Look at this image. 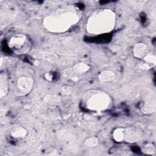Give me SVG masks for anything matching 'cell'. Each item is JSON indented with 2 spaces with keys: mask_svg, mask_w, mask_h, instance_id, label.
<instances>
[{
  "mask_svg": "<svg viewBox=\"0 0 156 156\" xmlns=\"http://www.w3.org/2000/svg\"><path fill=\"white\" fill-rule=\"evenodd\" d=\"M85 144L88 147H94L98 144V138L96 137H91L87 139Z\"/></svg>",
  "mask_w": 156,
  "mask_h": 156,
  "instance_id": "14",
  "label": "cell"
},
{
  "mask_svg": "<svg viewBox=\"0 0 156 156\" xmlns=\"http://www.w3.org/2000/svg\"><path fill=\"white\" fill-rule=\"evenodd\" d=\"M144 62L149 64L152 67L155 65L156 63V57L155 54L153 53H147L146 55L143 57Z\"/></svg>",
  "mask_w": 156,
  "mask_h": 156,
  "instance_id": "12",
  "label": "cell"
},
{
  "mask_svg": "<svg viewBox=\"0 0 156 156\" xmlns=\"http://www.w3.org/2000/svg\"><path fill=\"white\" fill-rule=\"evenodd\" d=\"M27 41V37L24 34H16L12 37L8 43L9 48L14 51H20Z\"/></svg>",
  "mask_w": 156,
  "mask_h": 156,
  "instance_id": "4",
  "label": "cell"
},
{
  "mask_svg": "<svg viewBox=\"0 0 156 156\" xmlns=\"http://www.w3.org/2000/svg\"><path fill=\"white\" fill-rule=\"evenodd\" d=\"M0 90H1V98H2L7 93V83L5 79H3L2 77H1V79Z\"/></svg>",
  "mask_w": 156,
  "mask_h": 156,
  "instance_id": "13",
  "label": "cell"
},
{
  "mask_svg": "<svg viewBox=\"0 0 156 156\" xmlns=\"http://www.w3.org/2000/svg\"><path fill=\"white\" fill-rule=\"evenodd\" d=\"M115 25V14L109 9L97 11L87 21V30L91 34H99L110 31Z\"/></svg>",
  "mask_w": 156,
  "mask_h": 156,
  "instance_id": "1",
  "label": "cell"
},
{
  "mask_svg": "<svg viewBox=\"0 0 156 156\" xmlns=\"http://www.w3.org/2000/svg\"><path fill=\"white\" fill-rule=\"evenodd\" d=\"M62 92L66 95H69L73 93V88L69 86H64L62 88Z\"/></svg>",
  "mask_w": 156,
  "mask_h": 156,
  "instance_id": "16",
  "label": "cell"
},
{
  "mask_svg": "<svg viewBox=\"0 0 156 156\" xmlns=\"http://www.w3.org/2000/svg\"><path fill=\"white\" fill-rule=\"evenodd\" d=\"M77 15L73 12H66L46 17L44 20L46 27L52 32H62L76 23Z\"/></svg>",
  "mask_w": 156,
  "mask_h": 156,
  "instance_id": "2",
  "label": "cell"
},
{
  "mask_svg": "<svg viewBox=\"0 0 156 156\" xmlns=\"http://www.w3.org/2000/svg\"><path fill=\"white\" fill-rule=\"evenodd\" d=\"M124 128H116L113 132V138L116 142H121L124 140Z\"/></svg>",
  "mask_w": 156,
  "mask_h": 156,
  "instance_id": "10",
  "label": "cell"
},
{
  "mask_svg": "<svg viewBox=\"0 0 156 156\" xmlns=\"http://www.w3.org/2000/svg\"><path fill=\"white\" fill-rule=\"evenodd\" d=\"M115 78V74L110 70H104L98 76L99 80L101 82H109L113 81Z\"/></svg>",
  "mask_w": 156,
  "mask_h": 156,
  "instance_id": "8",
  "label": "cell"
},
{
  "mask_svg": "<svg viewBox=\"0 0 156 156\" xmlns=\"http://www.w3.org/2000/svg\"><path fill=\"white\" fill-rule=\"evenodd\" d=\"M110 98L104 92H98L93 94L87 98L86 104L87 108L92 110L100 111L108 108L110 105Z\"/></svg>",
  "mask_w": 156,
  "mask_h": 156,
  "instance_id": "3",
  "label": "cell"
},
{
  "mask_svg": "<svg viewBox=\"0 0 156 156\" xmlns=\"http://www.w3.org/2000/svg\"><path fill=\"white\" fill-rule=\"evenodd\" d=\"M140 69H141L143 70H147V69H149L151 68H152V66L151 65H150L149 64L144 62V63H141L140 65Z\"/></svg>",
  "mask_w": 156,
  "mask_h": 156,
  "instance_id": "17",
  "label": "cell"
},
{
  "mask_svg": "<svg viewBox=\"0 0 156 156\" xmlns=\"http://www.w3.org/2000/svg\"><path fill=\"white\" fill-rule=\"evenodd\" d=\"M141 132L135 129L127 128L124 129V140L129 143L138 142L141 138Z\"/></svg>",
  "mask_w": 156,
  "mask_h": 156,
  "instance_id": "6",
  "label": "cell"
},
{
  "mask_svg": "<svg viewBox=\"0 0 156 156\" xmlns=\"http://www.w3.org/2000/svg\"><path fill=\"white\" fill-rule=\"evenodd\" d=\"M72 78H73L72 80H74V81H77V80H79L78 77H72Z\"/></svg>",
  "mask_w": 156,
  "mask_h": 156,
  "instance_id": "19",
  "label": "cell"
},
{
  "mask_svg": "<svg viewBox=\"0 0 156 156\" xmlns=\"http://www.w3.org/2000/svg\"><path fill=\"white\" fill-rule=\"evenodd\" d=\"M33 84V79L28 77L22 76L17 80L18 88L23 93H28L32 88Z\"/></svg>",
  "mask_w": 156,
  "mask_h": 156,
  "instance_id": "5",
  "label": "cell"
},
{
  "mask_svg": "<svg viewBox=\"0 0 156 156\" xmlns=\"http://www.w3.org/2000/svg\"><path fill=\"white\" fill-rule=\"evenodd\" d=\"M143 152L147 154H154L155 152V147L152 144H147L144 147Z\"/></svg>",
  "mask_w": 156,
  "mask_h": 156,
  "instance_id": "15",
  "label": "cell"
},
{
  "mask_svg": "<svg viewBox=\"0 0 156 156\" xmlns=\"http://www.w3.org/2000/svg\"><path fill=\"white\" fill-rule=\"evenodd\" d=\"M44 77L46 80H48L49 81H51L52 80V75L49 73H46L44 74Z\"/></svg>",
  "mask_w": 156,
  "mask_h": 156,
  "instance_id": "18",
  "label": "cell"
},
{
  "mask_svg": "<svg viewBox=\"0 0 156 156\" xmlns=\"http://www.w3.org/2000/svg\"><path fill=\"white\" fill-rule=\"evenodd\" d=\"M73 69L77 74H83L90 69V66L84 63H79L74 65Z\"/></svg>",
  "mask_w": 156,
  "mask_h": 156,
  "instance_id": "11",
  "label": "cell"
},
{
  "mask_svg": "<svg viewBox=\"0 0 156 156\" xmlns=\"http://www.w3.org/2000/svg\"><path fill=\"white\" fill-rule=\"evenodd\" d=\"M133 53L134 56L136 58H143L147 53V47L146 44L143 43L135 44L133 49Z\"/></svg>",
  "mask_w": 156,
  "mask_h": 156,
  "instance_id": "7",
  "label": "cell"
},
{
  "mask_svg": "<svg viewBox=\"0 0 156 156\" xmlns=\"http://www.w3.org/2000/svg\"><path fill=\"white\" fill-rule=\"evenodd\" d=\"M26 134H27V130L22 127H15L11 132L12 136L18 139H21L24 138Z\"/></svg>",
  "mask_w": 156,
  "mask_h": 156,
  "instance_id": "9",
  "label": "cell"
}]
</instances>
